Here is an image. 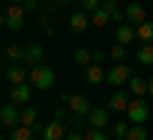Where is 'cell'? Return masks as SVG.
<instances>
[{
    "label": "cell",
    "mask_w": 153,
    "mask_h": 140,
    "mask_svg": "<svg viewBox=\"0 0 153 140\" xmlns=\"http://www.w3.org/2000/svg\"><path fill=\"white\" fill-rule=\"evenodd\" d=\"M28 81H31L36 89H51V87L56 84V74L51 66L46 64H36L31 69V74H28Z\"/></svg>",
    "instance_id": "6da1fadb"
},
{
    "label": "cell",
    "mask_w": 153,
    "mask_h": 140,
    "mask_svg": "<svg viewBox=\"0 0 153 140\" xmlns=\"http://www.w3.org/2000/svg\"><path fill=\"white\" fill-rule=\"evenodd\" d=\"M128 122H133V125H143L148 120V104L143 102L140 97H135V99H130V104H128Z\"/></svg>",
    "instance_id": "7a4b0ae2"
},
{
    "label": "cell",
    "mask_w": 153,
    "mask_h": 140,
    "mask_svg": "<svg viewBox=\"0 0 153 140\" xmlns=\"http://www.w3.org/2000/svg\"><path fill=\"white\" fill-rule=\"evenodd\" d=\"M128 81H130V66L128 64H115L112 69L107 71V84H112L115 89H120Z\"/></svg>",
    "instance_id": "3957f363"
},
{
    "label": "cell",
    "mask_w": 153,
    "mask_h": 140,
    "mask_svg": "<svg viewBox=\"0 0 153 140\" xmlns=\"http://www.w3.org/2000/svg\"><path fill=\"white\" fill-rule=\"evenodd\" d=\"M23 13H26L23 3H13L8 8V13H5V28L8 31H21L23 28Z\"/></svg>",
    "instance_id": "277c9868"
},
{
    "label": "cell",
    "mask_w": 153,
    "mask_h": 140,
    "mask_svg": "<svg viewBox=\"0 0 153 140\" xmlns=\"http://www.w3.org/2000/svg\"><path fill=\"white\" fill-rule=\"evenodd\" d=\"M0 122H3L5 130H13V127L21 125V112L16 110V104H3V110H0Z\"/></svg>",
    "instance_id": "5b68a950"
},
{
    "label": "cell",
    "mask_w": 153,
    "mask_h": 140,
    "mask_svg": "<svg viewBox=\"0 0 153 140\" xmlns=\"http://www.w3.org/2000/svg\"><path fill=\"white\" fill-rule=\"evenodd\" d=\"M138 38V31L130 26V23H120L117 26V31H115V41L123 43V46H128V43H133Z\"/></svg>",
    "instance_id": "8992f818"
},
{
    "label": "cell",
    "mask_w": 153,
    "mask_h": 140,
    "mask_svg": "<svg viewBox=\"0 0 153 140\" xmlns=\"http://www.w3.org/2000/svg\"><path fill=\"white\" fill-rule=\"evenodd\" d=\"M69 110L71 115H89L92 112V104H89V99L84 97V94H76V97H69Z\"/></svg>",
    "instance_id": "52a82bcc"
},
{
    "label": "cell",
    "mask_w": 153,
    "mask_h": 140,
    "mask_svg": "<svg viewBox=\"0 0 153 140\" xmlns=\"http://www.w3.org/2000/svg\"><path fill=\"white\" fill-rule=\"evenodd\" d=\"M128 104H130L128 92H125V89H117L112 97H110V104H107V107L112 110V112H128Z\"/></svg>",
    "instance_id": "ba28073f"
},
{
    "label": "cell",
    "mask_w": 153,
    "mask_h": 140,
    "mask_svg": "<svg viewBox=\"0 0 153 140\" xmlns=\"http://www.w3.org/2000/svg\"><path fill=\"white\" fill-rule=\"evenodd\" d=\"M23 61H26V64H41V61H44V46H41V43H31V46H26V49H23Z\"/></svg>",
    "instance_id": "9c48e42d"
},
{
    "label": "cell",
    "mask_w": 153,
    "mask_h": 140,
    "mask_svg": "<svg viewBox=\"0 0 153 140\" xmlns=\"http://www.w3.org/2000/svg\"><path fill=\"white\" fill-rule=\"evenodd\" d=\"M107 122H110V107H92V112H89V125L102 130Z\"/></svg>",
    "instance_id": "30bf717a"
},
{
    "label": "cell",
    "mask_w": 153,
    "mask_h": 140,
    "mask_svg": "<svg viewBox=\"0 0 153 140\" xmlns=\"http://www.w3.org/2000/svg\"><path fill=\"white\" fill-rule=\"evenodd\" d=\"M10 99L16 104H28L31 102V87L23 81V84H13V89H10Z\"/></svg>",
    "instance_id": "8fae6325"
},
{
    "label": "cell",
    "mask_w": 153,
    "mask_h": 140,
    "mask_svg": "<svg viewBox=\"0 0 153 140\" xmlns=\"http://www.w3.org/2000/svg\"><path fill=\"white\" fill-rule=\"evenodd\" d=\"M125 18L130 23H135V26H140V23L146 21V8H143L140 3H130V5L125 8Z\"/></svg>",
    "instance_id": "7c38bea8"
},
{
    "label": "cell",
    "mask_w": 153,
    "mask_h": 140,
    "mask_svg": "<svg viewBox=\"0 0 153 140\" xmlns=\"http://www.w3.org/2000/svg\"><path fill=\"white\" fill-rule=\"evenodd\" d=\"M28 74H31V71H26L21 64H10V66L5 69V76H8V81H13V84H23V81L28 79Z\"/></svg>",
    "instance_id": "4fadbf2b"
},
{
    "label": "cell",
    "mask_w": 153,
    "mask_h": 140,
    "mask_svg": "<svg viewBox=\"0 0 153 140\" xmlns=\"http://www.w3.org/2000/svg\"><path fill=\"white\" fill-rule=\"evenodd\" d=\"M87 81H89V84H94V87L105 84V81H107V74L102 71V66H100V64H89L87 66Z\"/></svg>",
    "instance_id": "5bb4252c"
},
{
    "label": "cell",
    "mask_w": 153,
    "mask_h": 140,
    "mask_svg": "<svg viewBox=\"0 0 153 140\" xmlns=\"http://www.w3.org/2000/svg\"><path fill=\"white\" fill-rule=\"evenodd\" d=\"M92 23V18H87L84 13H74V16L69 18V28H71V33H82L84 28Z\"/></svg>",
    "instance_id": "9a60e30c"
},
{
    "label": "cell",
    "mask_w": 153,
    "mask_h": 140,
    "mask_svg": "<svg viewBox=\"0 0 153 140\" xmlns=\"http://www.w3.org/2000/svg\"><path fill=\"white\" fill-rule=\"evenodd\" d=\"M44 138L46 140H61V138H64V125L56 122V120H54V122H49V125H46V130H44Z\"/></svg>",
    "instance_id": "2e32d148"
},
{
    "label": "cell",
    "mask_w": 153,
    "mask_h": 140,
    "mask_svg": "<svg viewBox=\"0 0 153 140\" xmlns=\"http://www.w3.org/2000/svg\"><path fill=\"white\" fill-rule=\"evenodd\" d=\"M21 125L38 127V110H36V107H23V112H21Z\"/></svg>",
    "instance_id": "e0dca14e"
},
{
    "label": "cell",
    "mask_w": 153,
    "mask_h": 140,
    "mask_svg": "<svg viewBox=\"0 0 153 140\" xmlns=\"http://www.w3.org/2000/svg\"><path fill=\"white\" fill-rule=\"evenodd\" d=\"M10 140H36L33 127H28V125H18V127H13L10 130Z\"/></svg>",
    "instance_id": "ac0fdd59"
},
{
    "label": "cell",
    "mask_w": 153,
    "mask_h": 140,
    "mask_svg": "<svg viewBox=\"0 0 153 140\" xmlns=\"http://www.w3.org/2000/svg\"><path fill=\"white\" fill-rule=\"evenodd\" d=\"M135 59L140 61V64L151 66V64H153V43H143L140 49L135 51Z\"/></svg>",
    "instance_id": "d6986e66"
},
{
    "label": "cell",
    "mask_w": 153,
    "mask_h": 140,
    "mask_svg": "<svg viewBox=\"0 0 153 140\" xmlns=\"http://www.w3.org/2000/svg\"><path fill=\"white\" fill-rule=\"evenodd\" d=\"M128 87H130V92L135 94V97H143V94L148 92V81H146V79H140V76H130Z\"/></svg>",
    "instance_id": "ffe728a7"
},
{
    "label": "cell",
    "mask_w": 153,
    "mask_h": 140,
    "mask_svg": "<svg viewBox=\"0 0 153 140\" xmlns=\"http://www.w3.org/2000/svg\"><path fill=\"white\" fill-rule=\"evenodd\" d=\"M135 31H138V38H140L143 43H151L153 41V21H143Z\"/></svg>",
    "instance_id": "44dd1931"
},
{
    "label": "cell",
    "mask_w": 153,
    "mask_h": 140,
    "mask_svg": "<svg viewBox=\"0 0 153 140\" xmlns=\"http://www.w3.org/2000/svg\"><path fill=\"white\" fill-rule=\"evenodd\" d=\"M110 21H112V16H110L105 8H100V10H94V13H92V26H94V28H105Z\"/></svg>",
    "instance_id": "7402d4cb"
},
{
    "label": "cell",
    "mask_w": 153,
    "mask_h": 140,
    "mask_svg": "<svg viewBox=\"0 0 153 140\" xmlns=\"http://www.w3.org/2000/svg\"><path fill=\"white\" fill-rule=\"evenodd\" d=\"M125 140H148V130L143 127V125H133V127L128 130Z\"/></svg>",
    "instance_id": "603a6c76"
},
{
    "label": "cell",
    "mask_w": 153,
    "mask_h": 140,
    "mask_svg": "<svg viewBox=\"0 0 153 140\" xmlns=\"http://www.w3.org/2000/svg\"><path fill=\"white\" fill-rule=\"evenodd\" d=\"M74 61H76V66H89V61H92V51H89V49H76L74 51Z\"/></svg>",
    "instance_id": "cb8c5ba5"
},
{
    "label": "cell",
    "mask_w": 153,
    "mask_h": 140,
    "mask_svg": "<svg viewBox=\"0 0 153 140\" xmlns=\"http://www.w3.org/2000/svg\"><path fill=\"white\" fill-rule=\"evenodd\" d=\"M128 125L125 122H115L112 125V135H115V140H125V135H128Z\"/></svg>",
    "instance_id": "d4e9b609"
},
{
    "label": "cell",
    "mask_w": 153,
    "mask_h": 140,
    "mask_svg": "<svg viewBox=\"0 0 153 140\" xmlns=\"http://www.w3.org/2000/svg\"><path fill=\"white\" fill-rule=\"evenodd\" d=\"M5 56H8V61H23V49H18V46H8V51H5Z\"/></svg>",
    "instance_id": "484cf974"
},
{
    "label": "cell",
    "mask_w": 153,
    "mask_h": 140,
    "mask_svg": "<svg viewBox=\"0 0 153 140\" xmlns=\"http://www.w3.org/2000/svg\"><path fill=\"white\" fill-rule=\"evenodd\" d=\"M110 56H112L115 61H123V59L128 56V51H125V46H123V43H115L112 51H110Z\"/></svg>",
    "instance_id": "4316f807"
},
{
    "label": "cell",
    "mask_w": 153,
    "mask_h": 140,
    "mask_svg": "<svg viewBox=\"0 0 153 140\" xmlns=\"http://www.w3.org/2000/svg\"><path fill=\"white\" fill-rule=\"evenodd\" d=\"M84 138H87V140H110V138H107V135H105V133H102V130H100V127L89 130V133L84 135Z\"/></svg>",
    "instance_id": "83f0119b"
},
{
    "label": "cell",
    "mask_w": 153,
    "mask_h": 140,
    "mask_svg": "<svg viewBox=\"0 0 153 140\" xmlns=\"http://www.w3.org/2000/svg\"><path fill=\"white\" fill-rule=\"evenodd\" d=\"M82 8L84 10H100V8H102V0H82Z\"/></svg>",
    "instance_id": "f1b7e54d"
},
{
    "label": "cell",
    "mask_w": 153,
    "mask_h": 140,
    "mask_svg": "<svg viewBox=\"0 0 153 140\" xmlns=\"http://www.w3.org/2000/svg\"><path fill=\"white\" fill-rule=\"evenodd\" d=\"M102 8H105L107 13H110V16L120 10V8H117V0H102Z\"/></svg>",
    "instance_id": "f546056e"
},
{
    "label": "cell",
    "mask_w": 153,
    "mask_h": 140,
    "mask_svg": "<svg viewBox=\"0 0 153 140\" xmlns=\"http://www.w3.org/2000/svg\"><path fill=\"white\" fill-rule=\"evenodd\" d=\"M36 5H38V0H23V8L26 10H36Z\"/></svg>",
    "instance_id": "4dcf8cb0"
},
{
    "label": "cell",
    "mask_w": 153,
    "mask_h": 140,
    "mask_svg": "<svg viewBox=\"0 0 153 140\" xmlns=\"http://www.w3.org/2000/svg\"><path fill=\"white\" fill-rule=\"evenodd\" d=\"M66 140H87V138H84L82 133H76V130H74V133H69V135H66Z\"/></svg>",
    "instance_id": "1f68e13d"
},
{
    "label": "cell",
    "mask_w": 153,
    "mask_h": 140,
    "mask_svg": "<svg viewBox=\"0 0 153 140\" xmlns=\"http://www.w3.org/2000/svg\"><path fill=\"white\" fill-rule=\"evenodd\" d=\"M102 59H105V54H102V51H94V54H92V61H94V64H100Z\"/></svg>",
    "instance_id": "d6a6232c"
},
{
    "label": "cell",
    "mask_w": 153,
    "mask_h": 140,
    "mask_svg": "<svg viewBox=\"0 0 153 140\" xmlns=\"http://www.w3.org/2000/svg\"><path fill=\"white\" fill-rule=\"evenodd\" d=\"M123 16H125V13H123V10H117V13H112V21H123Z\"/></svg>",
    "instance_id": "836d02e7"
},
{
    "label": "cell",
    "mask_w": 153,
    "mask_h": 140,
    "mask_svg": "<svg viewBox=\"0 0 153 140\" xmlns=\"http://www.w3.org/2000/svg\"><path fill=\"white\" fill-rule=\"evenodd\" d=\"M148 94H151V97H153V76H151V79H148Z\"/></svg>",
    "instance_id": "e575fe53"
},
{
    "label": "cell",
    "mask_w": 153,
    "mask_h": 140,
    "mask_svg": "<svg viewBox=\"0 0 153 140\" xmlns=\"http://www.w3.org/2000/svg\"><path fill=\"white\" fill-rule=\"evenodd\" d=\"M54 3H64V0H54Z\"/></svg>",
    "instance_id": "d590c367"
},
{
    "label": "cell",
    "mask_w": 153,
    "mask_h": 140,
    "mask_svg": "<svg viewBox=\"0 0 153 140\" xmlns=\"http://www.w3.org/2000/svg\"><path fill=\"white\" fill-rule=\"evenodd\" d=\"M13 3H23V0H13Z\"/></svg>",
    "instance_id": "8d00e7d4"
},
{
    "label": "cell",
    "mask_w": 153,
    "mask_h": 140,
    "mask_svg": "<svg viewBox=\"0 0 153 140\" xmlns=\"http://www.w3.org/2000/svg\"><path fill=\"white\" fill-rule=\"evenodd\" d=\"M79 3H82V0H79Z\"/></svg>",
    "instance_id": "74e56055"
}]
</instances>
